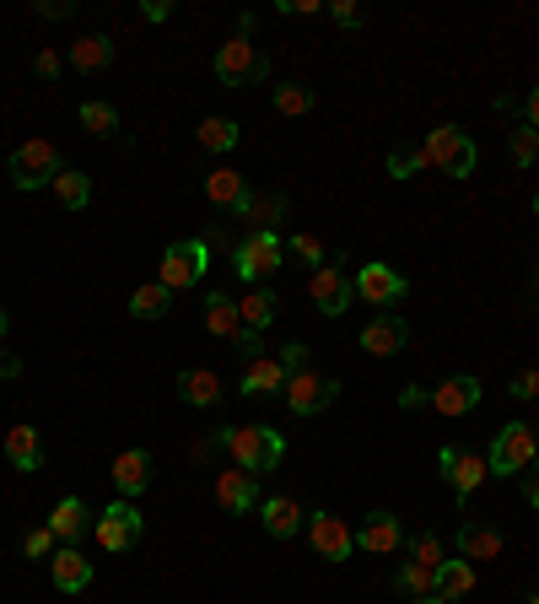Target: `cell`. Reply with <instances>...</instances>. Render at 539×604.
<instances>
[{
    "instance_id": "2",
    "label": "cell",
    "mask_w": 539,
    "mask_h": 604,
    "mask_svg": "<svg viewBox=\"0 0 539 604\" xmlns=\"http://www.w3.org/2000/svg\"><path fill=\"white\" fill-rule=\"evenodd\" d=\"M421 152H426V173H443V178H469L475 162H480L475 135L458 130V124H437V130H426Z\"/></svg>"
},
{
    "instance_id": "38",
    "label": "cell",
    "mask_w": 539,
    "mask_h": 604,
    "mask_svg": "<svg viewBox=\"0 0 539 604\" xmlns=\"http://www.w3.org/2000/svg\"><path fill=\"white\" fill-rule=\"evenodd\" d=\"M507 157L529 173V167L539 162V130H529V124H512V130H507Z\"/></svg>"
},
{
    "instance_id": "18",
    "label": "cell",
    "mask_w": 539,
    "mask_h": 604,
    "mask_svg": "<svg viewBox=\"0 0 539 604\" xmlns=\"http://www.w3.org/2000/svg\"><path fill=\"white\" fill-rule=\"evenodd\" d=\"M411 346V324L400 319V314H377L367 329H362V351L367 357H400Z\"/></svg>"
},
{
    "instance_id": "9",
    "label": "cell",
    "mask_w": 539,
    "mask_h": 604,
    "mask_svg": "<svg viewBox=\"0 0 539 604\" xmlns=\"http://www.w3.org/2000/svg\"><path fill=\"white\" fill-rule=\"evenodd\" d=\"M437 470H443V481L454 485L458 508L480 491V481H491V470H486V453H475V448H458V443H443L437 448Z\"/></svg>"
},
{
    "instance_id": "22",
    "label": "cell",
    "mask_w": 539,
    "mask_h": 604,
    "mask_svg": "<svg viewBox=\"0 0 539 604\" xmlns=\"http://www.w3.org/2000/svg\"><path fill=\"white\" fill-rule=\"evenodd\" d=\"M92 572H97V566L86 562V551H76V545H60V551L49 556V577H54L60 594H82L86 583H92Z\"/></svg>"
},
{
    "instance_id": "52",
    "label": "cell",
    "mask_w": 539,
    "mask_h": 604,
    "mask_svg": "<svg viewBox=\"0 0 539 604\" xmlns=\"http://www.w3.org/2000/svg\"><path fill=\"white\" fill-rule=\"evenodd\" d=\"M11 378H22V357L0 351V383H11Z\"/></svg>"
},
{
    "instance_id": "26",
    "label": "cell",
    "mask_w": 539,
    "mask_h": 604,
    "mask_svg": "<svg viewBox=\"0 0 539 604\" xmlns=\"http://www.w3.org/2000/svg\"><path fill=\"white\" fill-rule=\"evenodd\" d=\"M238 395H249V400L287 395V367L276 362V357H259V362H249V367H243V378H238Z\"/></svg>"
},
{
    "instance_id": "39",
    "label": "cell",
    "mask_w": 539,
    "mask_h": 604,
    "mask_svg": "<svg viewBox=\"0 0 539 604\" xmlns=\"http://www.w3.org/2000/svg\"><path fill=\"white\" fill-rule=\"evenodd\" d=\"M405 551H411V562L432 566V572L448 562V556H443V534H432V529H421V534H405Z\"/></svg>"
},
{
    "instance_id": "21",
    "label": "cell",
    "mask_w": 539,
    "mask_h": 604,
    "mask_svg": "<svg viewBox=\"0 0 539 604\" xmlns=\"http://www.w3.org/2000/svg\"><path fill=\"white\" fill-rule=\"evenodd\" d=\"M216 502L227 508V513H249V508H259L265 496H259V475H249V470H221L216 475Z\"/></svg>"
},
{
    "instance_id": "13",
    "label": "cell",
    "mask_w": 539,
    "mask_h": 604,
    "mask_svg": "<svg viewBox=\"0 0 539 604\" xmlns=\"http://www.w3.org/2000/svg\"><path fill=\"white\" fill-rule=\"evenodd\" d=\"M92 534H97V545H103V551H114V556H120V551H129V545L146 534V519H141V508H135L129 496H120L114 508H103V513H97Z\"/></svg>"
},
{
    "instance_id": "46",
    "label": "cell",
    "mask_w": 539,
    "mask_h": 604,
    "mask_svg": "<svg viewBox=\"0 0 539 604\" xmlns=\"http://www.w3.org/2000/svg\"><path fill=\"white\" fill-rule=\"evenodd\" d=\"M276 362L287 367V378H291V372H302V367H308V346H302V340H287V346H281V357H276Z\"/></svg>"
},
{
    "instance_id": "14",
    "label": "cell",
    "mask_w": 539,
    "mask_h": 604,
    "mask_svg": "<svg viewBox=\"0 0 539 604\" xmlns=\"http://www.w3.org/2000/svg\"><path fill=\"white\" fill-rule=\"evenodd\" d=\"M356 551H367V556H400L405 551V524H400V513H388V508H373L362 529H356Z\"/></svg>"
},
{
    "instance_id": "8",
    "label": "cell",
    "mask_w": 539,
    "mask_h": 604,
    "mask_svg": "<svg viewBox=\"0 0 539 604\" xmlns=\"http://www.w3.org/2000/svg\"><path fill=\"white\" fill-rule=\"evenodd\" d=\"M340 259H345V254L334 248L330 265L308 276V297H313V308H319L324 319H340V314H345V308L356 303V281H351V270H345Z\"/></svg>"
},
{
    "instance_id": "10",
    "label": "cell",
    "mask_w": 539,
    "mask_h": 604,
    "mask_svg": "<svg viewBox=\"0 0 539 604\" xmlns=\"http://www.w3.org/2000/svg\"><path fill=\"white\" fill-rule=\"evenodd\" d=\"M351 281H356V297H362V303H373L377 314H394V303H405V297H411V281H405L394 265H383V259H367Z\"/></svg>"
},
{
    "instance_id": "4",
    "label": "cell",
    "mask_w": 539,
    "mask_h": 604,
    "mask_svg": "<svg viewBox=\"0 0 539 604\" xmlns=\"http://www.w3.org/2000/svg\"><path fill=\"white\" fill-rule=\"evenodd\" d=\"M210 270V243L206 238H178L163 248V259H157V281L178 297V291H189V286H200Z\"/></svg>"
},
{
    "instance_id": "24",
    "label": "cell",
    "mask_w": 539,
    "mask_h": 604,
    "mask_svg": "<svg viewBox=\"0 0 539 604\" xmlns=\"http://www.w3.org/2000/svg\"><path fill=\"white\" fill-rule=\"evenodd\" d=\"M221 395H227V389H221V378H216L210 367H184V372H178V400L184 405H195V410H216Z\"/></svg>"
},
{
    "instance_id": "40",
    "label": "cell",
    "mask_w": 539,
    "mask_h": 604,
    "mask_svg": "<svg viewBox=\"0 0 539 604\" xmlns=\"http://www.w3.org/2000/svg\"><path fill=\"white\" fill-rule=\"evenodd\" d=\"M415 173H426V152H421V146H394V152H388V178L405 184Z\"/></svg>"
},
{
    "instance_id": "7",
    "label": "cell",
    "mask_w": 539,
    "mask_h": 604,
    "mask_svg": "<svg viewBox=\"0 0 539 604\" xmlns=\"http://www.w3.org/2000/svg\"><path fill=\"white\" fill-rule=\"evenodd\" d=\"M281 265H287V243L276 238V233H249V238L232 248V276L249 286H265Z\"/></svg>"
},
{
    "instance_id": "32",
    "label": "cell",
    "mask_w": 539,
    "mask_h": 604,
    "mask_svg": "<svg viewBox=\"0 0 539 604\" xmlns=\"http://www.w3.org/2000/svg\"><path fill=\"white\" fill-rule=\"evenodd\" d=\"M167 308H173V291L163 281H141L129 291V319L157 324V319H167Z\"/></svg>"
},
{
    "instance_id": "1",
    "label": "cell",
    "mask_w": 539,
    "mask_h": 604,
    "mask_svg": "<svg viewBox=\"0 0 539 604\" xmlns=\"http://www.w3.org/2000/svg\"><path fill=\"white\" fill-rule=\"evenodd\" d=\"M216 448H227V459L249 475H270L281 459H287V438L270 427V421H253V427H216Z\"/></svg>"
},
{
    "instance_id": "55",
    "label": "cell",
    "mask_w": 539,
    "mask_h": 604,
    "mask_svg": "<svg viewBox=\"0 0 539 604\" xmlns=\"http://www.w3.org/2000/svg\"><path fill=\"white\" fill-rule=\"evenodd\" d=\"M411 604H443V600H437V594H432V600H411Z\"/></svg>"
},
{
    "instance_id": "37",
    "label": "cell",
    "mask_w": 539,
    "mask_h": 604,
    "mask_svg": "<svg viewBox=\"0 0 539 604\" xmlns=\"http://www.w3.org/2000/svg\"><path fill=\"white\" fill-rule=\"evenodd\" d=\"M54 201L65 205V211H82V205L92 201V178L76 173V167H65V173L54 178Z\"/></svg>"
},
{
    "instance_id": "29",
    "label": "cell",
    "mask_w": 539,
    "mask_h": 604,
    "mask_svg": "<svg viewBox=\"0 0 539 604\" xmlns=\"http://www.w3.org/2000/svg\"><path fill=\"white\" fill-rule=\"evenodd\" d=\"M206 329L216 340H238L243 335V319H238V297H227V291H206Z\"/></svg>"
},
{
    "instance_id": "5",
    "label": "cell",
    "mask_w": 539,
    "mask_h": 604,
    "mask_svg": "<svg viewBox=\"0 0 539 604\" xmlns=\"http://www.w3.org/2000/svg\"><path fill=\"white\" fill-rule=\"evenodd\" d=\"M529 464H539V438L529 421H507L491 448H486V470L491 475H524Z\"/></svg>"
},
{
    "instance_id": "45",
    "label": "cell",
    "mask_w": 539,
    "mask_h": 604,
    "mask_svg": "<svg viewBox=\"0 0 539 604\" xmlns=\"http://www.w3.org/2000/svg\"><path fill=\"white\" fill-rule=\"evenodd\" d=\"M60 71H65V60H60L54 49H39V54H33V76L39 81H60Z\"/></svg>"
},
{
    "instance_id": "15",
    "label": "cell",
    "mask_w": 539,
    "mask_h": 604,
    "mask_svg": "<svg viewBox=\"0 0 539 604\" xmlns=\"http://www.w3.org/2000/svg\"><path fill=\"white\" fill-rule=\"evenodd\" d=\"M249 178L232 167V162H216L206 173V201H210V211H221V216H238L243 205H249Z\"/></svg>"
},
{
    "instance_id": "57",
    "label": "cell",
    "mask_w": 539,
    "mask_h": 604,
    "mask_svg": "<svg viewBox=\"0 0 539 604\" xmlns=\"http://www.w3.org/2000/svg\"><path fill=\"white\" fill-rule=\"evenodd\" d=\"M535 297H539V270H535Z\"/></svg>"
},
{
    "instance_id": "42",
    "label": "cell",
    "mask_w": 539,
    "mask_h": 604,
    "mask_svg": "<svg viewBox=\"0 0 539 604\" xmlns=\"http://www.w3.org/2000/svg\"><path fill=\"white\" fill-rule=\"evenodd\" d=\"M54 551H60V540L49 534V524H43V529H28V534H22V556H28V562H49Z\"/></svg>"
},
{
    "instance_id": "36",
    "label": "cell",
    "mask_w": 539,
    "mask_h": 604,
    "mask_svg": "<svg viewBox=\"0 0 539 604\" xmlns=\"http://www.w3.org/2000/svg\"><path fill=\"white\" fill-rule=\"evenodd\" d=\"M82 130H92L97 141H114V135H120V109L103 103V98H86L82 103Z\"/></svg>"
},
{
    "instance_id": "44",
    "label": "cell",
    "mask_w": 539,
    "mask_h": 604,
    "mask_svg": "<svg viewBox=\"0 0 539 604\" xmlns=\"http://www.w3.org/2000/svg\"><path fill=\"white\" fill-rule=\"evenodd\" d=\"M330 17H334V22H340V28H345V33H351V28H362V22H367V11H362V6H356V0H334V6H330Z\"/></svg>"
},
{
    "instance_id": "56",
    "label": "cell",
    "mask_w": 539,
    "mask_h": 604,
    "mask_svg": "<svg viewBox=\"0 0 539 604\" xmlns=\"http://www.w3.org/2000/svg\"><path fill=\"white\" fill-rule=\"evenodd\" d=\"M529 604H539V588H535V594H529Z\"/></svg>"
},
{
    "instance_id": "3",
    "label": "cell",
    "mask_w": 539,
    "mask_h": 604,
    "mask_svg": "<svg viewBox=\"0 0 539 604\" xmlns=\"http://www.w3.org/2000/svg\"><path fill=\"white\" fill-rule=\"evenodd\" d=\"M210 71L221 86H238V92H249V86H265L270 81V60L259 54V43L253 39H227L216 49V60H210Z\"/></svg>"
},
{
    "instance_id": "43",
    "label": "cell",
    "mask_w": 539,
    "mask_h": 604,
    "mask_svg": "<svg viewBox=\"0 0 539 604\" xmlns=\"http://www.w3.org/2000/svg\"><path fill=\"white\" fill-rule=\"evenodd\" d=\"M507 395H512V400H535V395H539V367H524V372H512Z\"/></svg>"
},
{
    "instance_id": "47",
    "label": "cell",
    "mask_w": 539,
    "mask_h": 604,
    "mask_svg": "<svg viewBox=\"0 0 539 604\" xmlns=\"http://www.w3.org/2000/svg\"><path fill=\"white\" fill-rule=\"evenodd\" d=\"M518 491H524V502L539 513V464H529V470L518 475Z\"/></svg>"
},
{
    "instance_id": "50",
    "label": "cell",
    "mask_w": 539,
    "mask_h": 604,
    "mask_svg": "<svg viewBox=\"0 0 539 604\" xmlns=\"http://www.w3.org/2000/svg\"><path fill=\"white\" fill-rule=\"evenodd\" d=\"M426 400H432V389H421V383H411V389H400V410H421Z\"/></svg>"
},
{
    "instance_id": "49",
    "label": "cell",
    "mask_w": 539,
    "mask_h": 604,
    "mask_svg": "<svg viewBox=\"0 0 539 604\" xmlns=\"http://www.w3.org/2000/svg\"><path fill=\"white\" fill-rule=\"evenodd\" d=\"M141 17L146 22H167L173 17V0H141Z\"/></svg>"
},
{
    "instance_id": "17",
    "label": "cell",
    "mask_w": 539,
    "mask_h": 604,
    "mask_svg": "<svg viewBox=\"0 0 539 604\" xmlns=\"http://www.w3.org/2000/svg\"><path fill=\"white\" fill-rule=\"evenodd\" d=\"M287 211H291V195H287V190H253L249 205L238 211V222H243L249 233H276V227L287 222Z\"/></svg>"
},
{
    "instance_id": "23",
    "label": "cell",
    "mask_w": 539,
    "mask_h": 604,
    "mask_svg": "<svg viewBox=\"0 0 539 604\" xmlns=\"http://www.w3.org/2000/svg\"><path fill=\"white\" fill-rule=\"evenodd\" d=\"M108 475H114V491L135 502V496L152 485V453H146V448H125V453L108 464Z\"/></svg>"
},
{
    "instance_id": "31",
    "label": "cell",
    "mask_w": 539,
    "mask_h": 604,
    "mask_svg": "<svg viewBox=\"0 0 539 604\" xmlns=\"http://www.w3.org/2000/svg\"><path fill=\"white\" fill-rule=\"evenodd\" d=\"M432 594L443 604H454V600H464V594H475V562H443L437 566V577H432Z\"/></svg>"
},
{
    "instance_id": "25",
    "label": "cell",
    "mask_w": 539,
    "mask_h": 604,
    "mask_svg": "<svg viewBox=\"0 0 539 604\" xmlns=\"http://www.w3.org/2000/svg\"><path fill=\"white\" fill-rule=\"evenodd\" d=\"M454 545H458V556H464V562H497L501 545H507V534L491 529V524H464L454 534Z\"/></svg>"
},
{
    "instance_id": "48",
    "label": "cell",
    "mask_w": 539,
    "mask_h": 604,
    "mask_svg": "<svg viewBox=\"0 0 539 604\" xmlns=\"http://www.w3.org/2000/svg\"><path fill=\"white\" fill-rule=\"evenodd\" d=\"M33 11H39V17H54V22H60V17H71V11H76V0H39Z\"/></svg>"
},
{
    "instance_id": "30",
    "label": "cell",
    "mask_w": 539,
    "mask_h": 604,
    "mask_svg": "<svg viewBox=\"0 0 539 604\" xmlns=\"http://www.w3.org/2000/svg\"><path fill=\"white\" fill-rule=\"evenodd\" d=\"M71 65H76L82 76L108 71V65H114V39H108V33H86V39H76L71 43Z\"/></svg>"
},
{
    "instance_id": "54",
    "label": "cell",
    "mask_w": 539,
    "mask_h": 604,
    "mask_svg": "<svg viewBox=\"0 0 539 604\" xmlns=\"http://www.w3.org/2000/svg\"><path fill=\"white\" fill-rule=\"evenodd\" d=\"M6 340H11V314L0 308V346H6Z\"/></svg>"
},
{
    "instance_id": "11",
    "label": "cell",
    "mask_w": 539,
    "mask_h": 604,
    "mask_svg": "<svg viewBox=\"0 0 539 604\" xmlns=\"http://www.w3.org/2000/svg\"><path fill=\"white\" fill-rule=\"evenodd\" d=\"M281 400H287L291 416L308 421V416H319V410H330V405L340 400V378H330V372H308V367H302V372H291L287 378V395H281Z\"/></svg>"
},
{
    "instance_id": "20",
    "label": "cell",
    "mask_w": 539,
    "mask_h": 604,
    "mask_svg": "<svg viewBox=\"0 0 539 604\" xmlns=\"http://www.w3.org/2000/svg\"><path fill=\"white\" fill-rule=\"evenodd\" d=\"M259 524H265L270 540H297L302 524H308V513L297 508V496H281V491H276V496H265V502H259Z\"/></svg>"
},
{
    "instance_id": "59",
    "label": "cell",
    "mask_w": 539,
    "mask_h": 604,
    "mask_svg": "<svg viewBox=\"0 0 539 604\" xmlns=\"http://www.w3.org/2000/svg\"><path fill=\"white\" fill-rule=\"evenodd\" d=\"M535 438H539V427H535Z\"/></svg>"
},
{
    "instance_id": "19",
    "label": "cell",
    "mask_w": 539,
    "mask_h": 604,
    "mask_svg": "<svg viewBox=\"0 0 539 604\" xmlns=\"http://www.w3.org/2000/svg\"><path fill=\"white\" fill-rule=\"evenodd\" d=\"M92 524H97V519H92V508H86L82 496H60V502H54V513H49V534H54L60 545H76V540H86V534H92Z\"/></svg>"
},
{
    "instance_id": "35",
    "label": "cell",
    "mask_w": 539,
    "mask_h": 604,
    "mask_svg": "<svg viewBox=\"0 0 539 604\" xmlns=\"http://www.w3.org/2000/svg\"><path fill=\"white\" fill-rule=\"evenodd\" d=\"M270 103H276V114H287V120H302V114H313V86H302V81H281L276 92H270Z\"/></svg>"
},
{
    "instance_id": "58",
    "label": "cell",
    "mask_w": 539,
    "mask_h": 604,
    "mask_svg": "<svg viewBox=\"0 0 539 604\" xmlns=\"http://www.w3.org/2000/svg\"><path fill=\"white\" fill-rule=\"evenodd\" d=\"M535 216H539V195H535Z\"/></svg>"
},
{
    "instance_id": "28",
    "label": "cell",
    "mask_w": 539,
    "mask_h": 604,
    "mask_svg": "<svg viewBox=\"0 0 539 604\" xmlns=\"http://www.w3.org/2000/svg\"><path fill=\"white\" fill-rule=\"evenodd\" d=\"M6 459H11V470H22V475L43 470V438H39V427H11V432H6Z\"/></svg>"
},
{
    "instance_id": "41",
    "label": "cell",
    "mask_w": 539,
    "mask_h": 604,
    "mask_svg": "<svg viewBox=\"0 0 539 604\" xmlns=\"http://www.w3.org/2000/svg\"><path fill=\"white\" fill-rule=\"evenodd\" d=\"M287 254H297V259H308L313 270H324V265L334 259V254H330V248H324L319 238H313V233H297V238H287Z\"/></svg>"
},
{
    "instance_id": "6",
    "label": "cell",
    "mask_w": 539,
    "mask_h": 604,
    "mask_svg": "<svg viewBox=\"0 0 539 604\" xmlns=\"http://www.w3.org/2000/svg\"><path fill=\"white\" fill-rule=\"evenodd\" d=\"M6 173H11V190H43L65 173V157L54 152V141H22L6 162Z\"/></svg>"
},
{
    "instance_id": "53",
    "label": "cell",
    "mask_w": 539,
    "mask_h": 604,
    "mask_svg": "<svg viewBox=\"0 0 539 604\" xmlns=\"http://www.w3.org/2000/svg\"><path fill=\"white\" fill-rule=\"evenodd\" d=\"M524 124H529V130H539V86L524 98Z\"/></svg>"
},
{
    "instance_id": "51",
    "label": "cell",
    "mask_w": 539,
    "mask_h": 604,
    "mask_svg": "<svg viewBox=\"0 0 539 604\" xmlns=\"http://www.w3.org/2000/svg\"><path fill=\"white\" fill-rule=\"evenodd\" d=\"M276 11H287V17H313V11H319V0H281Z\"/></svg>"
},
{
    "instance_id": "27",
    "label": "cell",
    "mask_w": 539,
    "mask_h": 604,
    "mask_svg": "<svg viewBox=\"0 0 539 604\" xmlns=\"http://www.w3.org/2000/svg\"><path fill=\"white\" fill-rule=\"evenodd\" d=\"M276 314H281V297H276L270 286H249V291L238 297V319H243L249 335H265V329L276 324Z\"/></svg>"
},
{
    "instance_id": "12",
    "label": "cell",
    "mask_w": 539,
    "mask_h": 604,
    "mask_svg": "<svg viewBox=\"0 0 539 604\" xmlns=\"http://www.w3.org/2000/svg\"><path fill=\"white\" fill-rule=\"evenodd\" d=\"M308 545H313V556L319 562H351L356 556V529L345 524V519H334V513H308Z\"/></svg>"
},
{
    "instance_id": "33",
    "label": "cell",
    "mask_w": 539,
    "mask_h": 604,
    "mask_svg": "<svg viewBox=\"0 0 539 604\" xmlns=\"http://www.w3.org/2000/svg\"><path fill=\"white\" fill-rule=\"evenodd\" d=\"M200 146H206L210 157H232V146H238V135H243V124L238 120H221V114H210V120H200Z\"/></svg>"
},
{
    "instance_id": "34",
    "label": "cell",
    "mask_w": 539,
    "mask_h": 604,
    "mask_svg": "<svg viewBox=\"0 0 539 604\" xmlns=\"http://www.w3.org/2000/svg\"><path fill=\"white\" fill-rule=\"evenodd\" d=\"M432 577H437L432 566H421V562L405 556V562L394 566V577H388V583H394V594H405V600H432Z\"/></svg>"
},
{
    "instance_id": "16",
    "label": "cell",
    "mask_w": 539,
    "mask_h": 604,
    "mask_svg": "<svg viewBox=\"0 0 539 604\" xmlns=\"http://www.w3.org/2000/svg\"><path fill=\"white\" fill-rule=\"evenodd\" d=\"M480 395H486V389H480V378H475V372H458V378H443V383H437V389H432V410H437V416H469V410H475V405H480Z\"/></svg>"
}]
</instances>
